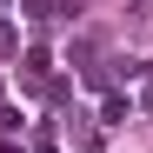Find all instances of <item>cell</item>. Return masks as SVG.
<instances>
[{"mask_svg": "<svg viewBox=\"0 0 153 153\" xmlns=\"http://www.w3.org/2000/svg\"><path fill=\"white\" fill-rule=\"evenodd\" d=\"M20 7H27L33 20H53V13H60V7H53V0H20Z\"/></svg>", "mask_w": 153, "mask_h": 153, "instance_id": "2", "label": "cell"}, {"mask_svg": "<svg viewBox=\"0 0 153 153\" xmlns=\"http://www.w3.org/2000/svg\"><path fill=\"white\" fill-rule=\"evenodd\" d=\"M126 113H133V100H126V93H107V107H100V120H126Z\"/></svg>", "mask_w": 153, "mask_h": 153, "instance_id": "1", "label": "cell"}, {"mask_svg": "<svg viewBox=\"0 0 153 153\" xmlns=\"http://www.w3.org/2000/svg\"><path fill=\"white\" fill-rule=\"evenodd\" d=\"M140 107H153V80H146V93H140Z\"/></svg>", "mask_w": 153, "mask_h": 153, "instance_id": "4", "label": "cell"}, {"mask_svg": "<svg viewBox=\"0 0 153 153\" xmlns=\"http://www.w3.org/2000/svg\"><path fill=\"white\" fill-rule=\"evenodd\" d=\"M33 153H60V146H53V133H40V140H33Z\"/></svg>", "mask_w": 153, "mask_h": 153, "instance_id": "3", "label": "cell"}]
</instances>
